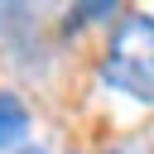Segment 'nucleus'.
I'll list each match as a JSON object with an SVG mask.
<instances>
[{
    "instance_id": "1",
    "label": "nucleus",
    "mask_w": 154,
    "mask_h": 154,
    "mask_svg": "<svg viewBox=\"0 0 154 154\" xmlns=\"http://www.w3.org/2000/svg\"><path fill=\"white\" fill-rule=\"evenodd\" d=\"M96 77L111 96L154 106V14L149 10H120V19L106 29Z\"/></svg>"
},
{
    "instance_id": "2",
    "label": "nucleus",
    "mask_w": 154,
    "mask_h": 154,
    "mask_svg": "<svg viewBox=\"0 0 154 154\" xmlns=\"http://www.w3.org/2000/svg\"><path fill=\"white\" fill-rule=\"evenodd\" d=\"M34 140V111L19 91L0 87V154H19Z\"/></svg>"
},
{
    "instance_id": "3",
    "label": "nucleus",
    "mask_w": 154,
    "mask_h": 154,
    "mask_svg": "<svg viewBox=\"0 0 154 154\" xmlns=\"http://www.w3.org/2000/svg\"><path fill=\"white\" fill-rule=\"evenodd\" d=\"M116 19H120V5H77V10L63 14V24H67L63 34H82V24H106L111 29Z\"/></svg>"
},
{
    "instance_id": "4",
    "label": "nucleus",
    "mask_w": 154,
    "mask_h": 154,
    "mask_svg": "<svg viewBox=\"0 0 154 154\" xmlns=\"http://www.w3.org/2000/svg\"><path fill=\"white\" fill-rule=\"evenodd\" d=\"M101 154H154V149H149L144 140H106Z\"/></svg>"
},
{
    "instance_id": "5",
    "label": "nucleus",
    "mask_w": 154,
    "mask_h": 154,
    "mask_svg": "<svg viewBox=\"0 0 154 154\" xmlns=\"http://www.w3.org/2000/svg\"><path fill=\"white\" fill-rule=\"evenodd\" d=\"M19 154H48V149H43V144H24Z\"/></svg>"
},
{
    "instance_id": "6",
    "label": "nucleus",
    "mask_w": 154,
    "mask_h": 154,
    "mask_svg": "<svg viewBox=\"0 0 154 154\" xmlns=\"http://www.w3.org/2000/svg\"><path fill=\"white\" fill-rule=\"evenodd\" d=\"M0 19H5V5H0Z\"/></svg>"
},
{
    "instance_id": "7",
    "label": "nucleus",
    "mask_w": 154,
    "mask_h": 154,
    "mask_svg": "<svg viewBox=\"0 0 154 154\" xmlns=\"http://www.w3.org/2000/svg\"><path fill=\"white\" fill-rule=\"evenodd\" d=\"M67 154H82V149H67Z\"/></svg>"
}]
</instances>
